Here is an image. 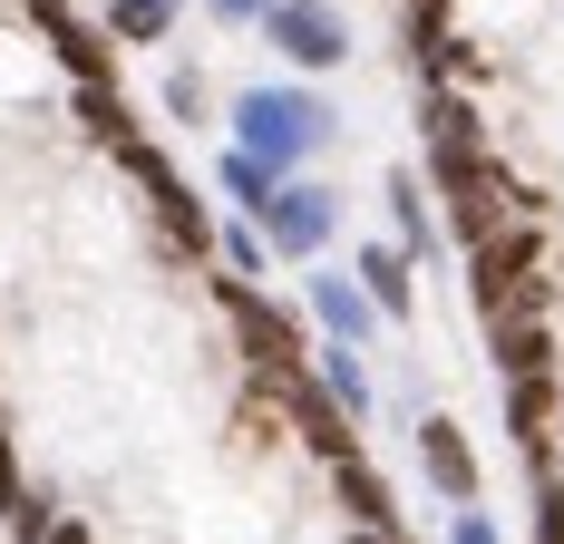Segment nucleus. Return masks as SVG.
Segmentation results:
<instances>
[{
    "label": "nucleus",
    "instance_id": "nucleus-1",
    "mask_svg": "<svg viewBox=\"0 0 564 544\" xmlns=\"http://www.w3.org/2000/svg\"><path fill=\"white\" fill-rule=\"evenodd\" d=\"M234 146L253 165H273V175H302L312 156H332L340 146V108L312 88V78H263V88H243L225 108Z\"/></svg>",
    "mask_w": 564,
    "mask_h": 544
},
{
    "label": "nucleus",
    "instance_id": "nucleus-2",
    "mask_svg": "<svg viewBox=\"0 0 564 544\" xmlns=\"http://www.w3.org/2000/svg\"><path fill=\"white\" fill-rule=\"evenodd\" d=\"M263 50H282L302 78H322L350 58V20H340V0H273L263 10Z\"/></svg>",
    "mask_w": 564,
    "mask_h": 544
},
{
    "label": "nucleus",
    "instance_id": "nucleus-3",
    "mask_svg": "<svg viewBox=\"0 0 564 544\" xmlns=\"http://www.w3.org/2000/svg\"><path fill=\"white\" fill-rule=\"evenodd\" d=\"M340 233V195L322 175H292L273 195V215H263V243H273V263H322V243Z\"/></svg>",
    "mask_w": 564,
    "mask_h": 544
},
{
    "label": "nucleus",
    "instance_id": "nucleus-4",
    "mask_svg": "<svg viewBox=\"0 0 564 544\" xmlns=\"http://www.w3.org/2000/svg\"><path fill=\"white\" fill-rule=\"evenodd\" d=\"M302 312H312L322 340H340V350H370V340L390 330V312L370 302V282H360V272H332V263L302 272Z\"/></svg>",
    "mask_w": 564,
    "mask_h": 544
},
{
    "label": "nucleus",
    "instance_id": "nucleus-5",
    "mask_svg": "<svg viewBox=\"0 0 564 544\" xmlns=\"http://www.w3.org/2000/svg\"><path fill=\"white\" fill-rule=\"evenodd\" d=\"M419 477L448 496V505H477V457H467V428L457 418H429L419 428Z\"/></svg>",
    "mask_w": 564,
    "mask_h": 544
},
{
    "label": "nucleus",
    "instance_id": "nucleus-6",
    "mask_svg": "<svg viewBox=\"0 0 564 544\" xmlns=\"http://www.w3.org/2000/svg\"><path fill=\"white\" fill-rule=\"evenodd\" d=\"M350 272L370 282V302H380L390 322H409V302H419V253H409V243H360Z\"/></svg>",
    "mask_w": 564,
    "mask_h": 544
},
{
    "label": "nucleus",
    "instance_id": "nucleus-7",
    "mask_svg": "<svg viewBox=\"0 0 564 544\" xmlns=\"http://www.w3.org/2000/svg\"><path fill=\"white\" fill-rule=\"evenodd\" d=\"M312 380H322V399H332L340 418H370V409H380V399H370V370H360V350H340V340L312 350Z\"/></svg>",
    "mask_w": 564,
    "mask_h": 544
},
{
    "label": "nucleus",
    "instance_id": "nucleus-8",
    "mask_svg": "<svg viewBox=\"0 0 564 544\" xmlns=\"http://www.w3.org/2000/svg\"><path fill=\"white\" fill-rule=\"evenodd\" d=\"M215 185H225V205H234V215H253V224H263V215H273V195L292 185V175H273V165H253L243 146H225V156H215Z\"/></svg>",
    "mask_w": 564,
    "mask_h": 544
},
{
    "label": "nucleus",
    "instance_id": "nucleus-9",
    "mask_svg": "<svg viewBox=\"0 0 564 544\" xmlns=\"http://www.w3.org/2000/svg\"><path fill=\"white\" fill-rule=\"evenodd\" d=\"M380 195H390V243H409V253L429 263V253H438V215H429L419 175H409V165H390V185H380Z\"/></svg>",
    "mask_w": 564,
    "mask_h": 544
},
{
    "label": "nucleus",
    "instance_id": "nucleus-10",
    "mask_svg": "<svg viewBox=\"0 0 564 544\" xmlns=\"http://www.w3.org/2000/svg\"><path fill=\"white\" fill-rule=\"evenodd\" d=\"M175 10L185 0H108V40H127V50H156L175 30Z\"/></svg>",
    "mask_w": 564,
    "mask_h": 544
},
{
    "label": "nucleus",
    "instance_id": "nucleus-11",
    "mask_svg": "<svg viewBox=\"0 0 564 544\" xmlns=\"http://www.w3.org/2000/svg\"><path fill=\"white\" fill-rule=\"evenodd\" d=\"M332 487H340V505H350V525H399V505H390V487L360 467V457H340L332 467Z\"/></svg>",
    "mask_w": 564,
    "mask_h": 544
},
{
    "label": "nucleus",
    "instance_id": "nucleus-12",
    "mask_svg": "<svg viewBox=\"0 0 564 544\" xmlns=\"http://www.w3.org/2000/svg\"><path fill=\"white\" fill-rule=\"evenodd\" d=\"M215 253H225V272H234V282H253V272L273 263V243H263V224H253V215H234V224H225V243H215Z\"/></svg>",
    "mask_w": 564,
    "mask_h": 544
},
{
    "label": "nucleus",
    "instance_id": "nucleus-13",
    "mask_svg": "<svg viewBox=\"0 0 564 544\" xmlns=\"http://www.w3.org/2000/svg\"><path fill=\"white\" fill-rule=\"evenodd\" d=\"M166 117H175V127H205V117H215V88H205V68H166Z\"/></svg>",
    "mask_w": 564,
    "mask_h": 544
},
{
    "label": "nucleus",
    "instance_id": "nucleus-14",
    "mask_svg": "<svg viewBox=\"0 0 564 544\" xmlns=\"http://www.w3.org/2000/svg\"><path fill=\"white\" fill-rule=\"evenodd\" d=\"M448 544H507V535H497V515H477V505H457V515H448Z\"/></svg>",
    "mask_w": 564,
    "mask_h": 544
},
{
    "label": "nucleus",
    "instance_id": "nucleus-15",
    "mask_svg": "<svg viewBox=\"0 0 564 544\" xmlns=\"http://www.w3.org/2000/svg\"><path fill=\"white\" fill-rule=\"evenodd\" d=\"M263 10L273 0H205V20H225V30H263Z\"/></svg>",
    "mask_w": 564,
    "mask_h": 544
},
{
    "label": "nucleus",
    "instance_id": "nucleus-16",
    "mask_svg": "<svg viewBox=\"0 0 564 544\" xmlns=\"http://www.w3.org/2000/svg\"><path fill=\"white\" fill-rule=\"evenodd\" d=\"M340 544H399V525H340Z\"/></svg>",
    "mask_w": 564,
    "mask_h": 544
},
{
    "label": "nucleus",
    "instance_id": "nucleus-17",
    "mask_svg": "<svg viewBox=\"0 0 564 544\" xmlns=\"http://www.w3.org/2000/svg\"><path fill=\"white\" fill-rule=\"evenodd\" d=\"M50 544H88V525H50Z\"/></svg>",
    "mask_w": 564,
    "mask_h": 544
}]
</instances>
